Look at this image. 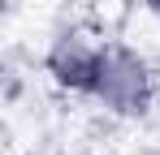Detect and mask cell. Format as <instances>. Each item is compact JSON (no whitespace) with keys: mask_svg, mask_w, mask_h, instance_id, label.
<instances>
[{"mask_svg":"<svg viewBox=\"0 0 160 155\" xmlns=\"http://www.w3.org/2000/svg\"><path fill=\"white\" fill-rule=\"evenodd\" d=\"M108 112L117 116H143L152 99H156V82L147 60L130 52L126 43H104V65H100V82H95V95Z\"/></svg>","mask_w":160,"mask_h":155,"instance_id":"obj_1","label":"cell"},{"mask_svg":"<svg viewBox=\"0 0 160 155\" xmlns=\"http://www.w3.org/2000/svg\"><path fill=\"white\" fill-rule=\"evenodd\" d=\"M100 65H104V39H91L82 30L56 35L48 56H43V69L52 73V82L74 91V95H95Z\"/></svg>","mask_w":160,"mask_h":155,"instance_id":"obj_2","label":"cell"},{"mask_svg":"<svg viewBox=\"0 0 160 155\" xmlns=\"http://www.w3.org/2000/svg\"><path fill=\"white\" fill-rule=\"evenodd\" d=\"M143 4H147V9H152V13L160 17V0H143Z\"/></svg>","mask_w":160,"mask_h":155,"instance_id":"obj_3","label":"cell"}]
</instances>
